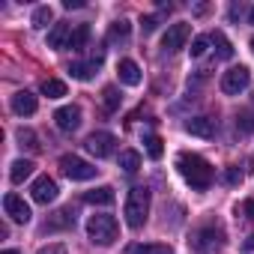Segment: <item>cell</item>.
<instances>
[{
	"label": "cell",
	"mask_w": 254,
	"mask_h": 254,
	"mask_svg": "<svg viewBox=\"0 0 254 254\" xmlns=\"http://www.w3.org/2000/svg\"><path fill=\"white\" fill-rule=\"evenodd\" d=\"M177 168H180L183 180H186L194 191H206V189L212 186V180H215L212 165H209L206 159L194 156V153H180V156H177Z\"/></svg>",
	"instance_id": "6da1fadb"
},
{
	"label": "cell",
	"mask_w": 254,
	"mask_h": 254,
	"mask_svg": "<svg viewBox=\"0 0 254 254\" xmlns=\"http://www.w3.org/2000/svg\"><path fill=\"white\" fill-rule=\"evenodd\" d=\"M150 189L147 186H135L129 191V197H126V206H123V215H126V224H129L132 230H141L150 218Z\"/></svg>",
	"instance_id": "7a4b0ae2"
},
{
	"label": "cell",
	"mask_w": 254,
	"mask_h": 254,
	"mask_svg": "<svg viewBox=\"0 0 254 254\" xmlns=\"http://www.w3.org/2000/svg\"><path fill=\"white\" fill-rule=\"evenodd\" d=\"M117 233H120V224H117L114 215H105L102 212V215H90L87 218V236H90L93 245L108 248V245L117 242Z\"/></svg>",
	"instance_id": "3957f363"
},
{
	"label": "cell",
	"mask_w": 254,
	"mask_h": 254,
	"mask_svg": "<svg viewBox=\"0 0 254 254\" xmlns=\"http://www.w3.org/2000/svg\"><path fill=\"white\" fill-rule=\"evenodd\" d=\"M224 245V230L215 227V224H206V227H197L191 233V251L197 254H212L215 248Z\"/></svg>",
	"instance_id": "277c9868"
},
{
	"label": "cell",
	"mask_w": 254,
	"mask_h": 254,
	"mask_svg": "<svg viewBox=\"0 0 254 254\" xmlns=\"http://www.w3.org/2000/svg\"><path fill=\"white\" fill-rule=\"evenodd\" d=\"M60 168H63V174H66L69 180H75V183L93 180V177L99 174V168H96V165H90V162H84L81 156H72V153L60 156Z\"/></svg>",
	"instance_id": "5b68a950"
},
{
	"label": "cell",
	"mask_w": 254,
	"mask_h": 254,
	"mask_svg": "<svg viewBox=\"0 0 254 254\" xmlns=\"http://www.w3.org/2000/svg\"><path fill=\"white\" fill-rule=\"evenodd\" d=\"M248 84H251V69L248 66H230L221 75V93L224 96H239Z\"/></svg>",
	"instance_id": "8992f818"
},
{
	"label": "cell",
	"mask_w": 254,
	"mask_h": 254,
	"mask_svg": "<svg viewBox=\"0 0 254 254\" xmlns=\"http://www.w3.org/2000/svg\"><path fill=\"white\" fill-rule=\"evenodd\" d=\"M189 36H191V27H189V24H171L168 33L162 36V48H165L168 54H177L180 48H186Z\"/></svg>",
	"instance_id": "52a82bcc"
},
{
	"label": "cell",
	"mask_w": 254,
	"mask_h": 254,
	"mask_svg": "<svg viewBox=\"0 0 254 254\" xmlns=\"http://www.w3.org/2000/svg\"><path fill=\"white\" fill-rule=\"evenodd\" d=\"M87 150H90L96 159H108V156H114V150H117V138H114L111 132H93V135L87 138Z\"/></svg>",
	"instance_id": "ba28073f"
},
{
	"label": "cell",
	"mask_w": 254,
	"mask_h": 254,
	"mask_svg": "<svg viewBox=\"0 0 254 254\" xmlns=\"http://www.w3.org/2000/svg\"><path fill=\"white\" fill-rule=\"evenodd\" d=\"M3 209H6V215L12 218V221H18V224H27L33 215H30V203H24V197L21 194H15V191H9L6 197H3Z\"/></svg>",
	"instance_id": "9c48e42d"
},
{
	"label": "cell",
	"mask_w": 254,
	"mask_h": 254,
	"mask_svg": "<svg viewBox=\"0 0 254 254\" xmlns=\"http://www.w3.org/2000/svg\"><path fill=\"white\" fill-rule=\"evenodd\" d=\"M54 123H57V129H60V132L72 135L78 126H81V108H75V105L57 108V111H54Z\"/></svg>",
	"instance_id": "30bf717a"
},
{
	"label": "cell",
	"mask_w": 254,
	"mask_h": 254,
	"mask_svg": "<svg viewBox=\"0 0 254 254\" xmlns=\"http://www.w3.org/2000/svg\"><path fill=\"white\" fill-rule=\"evenodd\" d=\"M30 194H33V200L36 203H42V206H48L54 197H57V183L45 174V177H36V183H33V189H30Z\"/></svg>",
	"instance_id": "8fae6325"
},
{
	"label": "cell",
	"mask_w": 254,
	"mask_h": 254,
	"mask_svg": "<svg viewBox=\"0 0 254 254\" xmlns=\"http://www.w3.org/2000/svg\"><path fill=\"white\" fill-rule=\"evenodd\" d=\"M186 132L189 135H194V138H215V120H209V117H189L186 120Z\"/></svg>",
	"instance_id": "7c38bea8"
},
{
	"label": "cell",
	"mask_w": 254,
	"mask_h": 254,
	"mask_svg": "<svg viewBox=\"0 0 254 254\" xmlns=\"http://www.w3.org/2000/svg\"><path fill=\"white\" fill-rule=\"evenodd\" d=\"M117 75H120V81H123L126 87H138L141 78H144V75H141V66H138L135 60H129V57L117 63Z\"/></svg>",
	"instance_id": "4fadbf2b"
},
{
	"label": "cell",
	"mask_w": 254,
	"mask_h": 254,
	"mask_svg": "<svg viewBox=\"0 0 254 254\" xmlns=\"http://www.w3.org/2000/svg\"><path fill=\"white\" fill-rule=\"evenodd\" d=\"M36 108H39V102H36V96H33V93L21 90V93H15V96H12V111H15L18 117H30V114H36Z\"/></svg>",
	"instance_id": "5bb4252c"
},
{
	"label": "cell",
	"mask_w": 254,
	"mask_h": 254,
	"mask_svg": "<svg viewBox=\"0 0 254 254\" xmlns=\"http://www.w3.org/2000/svg\"><path fill=\"white\" fill-rule=\"evenodd\" d=\"M72 224H75V209H72V206H63V209H57V212L45 221V233L63 230V227H72Z\"/></svg>",
	"instance_id": "9a60e30c"
},
{
	"label": "cell",
	"mask_w": 254,
	"mask_h": 254,
	"mask_svg": "<svg viewBox=\"0 0 254 254\" xmlns=\"http://www.w3.org/2000/svg\"><path fill=\"white\" fill-rule=\"evenodd\" d=\"M84 200L93 203V206H111V203L117 200V194H114L111 186H99V189H90V191L84 194Z\"/></svg>",
	"instance_id": "2e32d148"
},
{
	"label": "cell",
	"mask_w": 254,
	"mask_h": 254,
	"mask_svg": "<svg viewBox=\"0 0 254 254\" xmlns=\"http://www.w3.org/2000/svg\"><path fill=\"white\" fill-rule=\"evenodd\" d=\"M69 36H72V27L69 24H54V30L48 33V48H54V51L69 48Z\"/></svg>",
	"instance_id": "e0dca14e"
},
{
	"label": "cell",
	"mask_w": 254,
	"mask_h": 254,
	"mask_svg": "<svg viewBox=\"0 0 254 254\" xmlns=\"http://www.w3.org/2000/svg\"><path fill=\"white\" fill-rule=\"evenodd\" d=\"M209 42L215 45V54L221 57V60H230L233 57V45H230V39L221 33V30H215V33H209Z\"/></svg>",
	"instance_id": "ac0fdd59"
},
{
	"label": "cell",
	"mask_w": 254,
	"mask_h": 254,
	"mask_svg": "<svg viewBox=\"0 0 254 254\" xmlns=\"http://www.w3.org/2000/svg\"><path fill=\"white\" fill-rule=\"evenodd\" d=\"M30 174H33V162H30V159H15V162H12V171H9V180L18 186V183H24Z\"/></svg>",
	"instance_id": "d6986e66"
},
{
	"label": "cell",
	"mask_w": 254,
	"mask_h": 254,
	"mask_svg": "<svg viewBox=\"0 0 254 254\" xmlns=\"http://www.w3.org/2000/svg\"><path fill=\"white\" fill-rule=\"evenodd\" d=\"M90 39V24H75L72 27V36H69V48L72 51H81Z\"/></svg>",
	"instance_id": "ffe728a7"
},
{
	"label": "cell",
	"mask_w": 254,
	"mask_h": 254,
	"mask_svg": "<svg viewBox=\"0 0 254 254\" xmlns=\"http://www.w3.org/2000/svg\"><path fill=\"white\" fill-rule=\"evenodd\" d=\"M42 96H48V99H63V96H66V81H60V78H45V81H42Z\"/></svg>",
	"instance_id": "44dd1931"
},
{
	"label": "cell",
	"mask_w": 254,
	"mask_h": 254,
	"mask_svg": "<svg viewBox=\"0 0 254 254\" xmlns=\"http://www.w3.org/2000/svg\"><path fill=\"white\" fill-rule=\"evenodd\" d=\"M120 168H123L126 174H135V171L141 168V153H138V150H123V153H120Z\"/></svg>",
	"instance_id": "7402d4cb"
},
{
	"label": "cell",
	"mask_w": 254,
	"mask_h": 254,
	"mask_svg": "<svg viewBox=\"0 0 254 254\" xmlns=\"http://www.w3.org/2000/svg\"><path fill=\"white\" fill-rule=\"evenodd\" d=\"M96 66H99V63H93V60H90V63H72L69 72H72V78H78V81H90V78L96 75Z\"/></svg>",
	"instance_id": "603a6c76"
},
{
	"label": "cell",
	"mask_w": 254,
	"mask_h": 254,
	"mask_svg": "<svg viewBox=\"0 0 254 254\" xmlns=\"http://www.w3.org/2000/svg\"><path fill=\"white\" fill-rule=\"evenodd\" d=\"M129 254H174V248L162 242H150V245H132Z\"/></svg>",
	"instance_id": "cb8c5ba5"
},
{
	"label": "cell",
	"mask_w": 254,
	"mask_h": 254,
	"mask_svg": "<svg viewBox=\"0 0 254 254\" xmlns=\"http://www.w3.org/2000/svg\"><path fill=\"white\" fill-rule=\"evenodd\" d=\"M120 102H123V96H120V90L117 87H105L102 90V105H105V111L111 114V111H117L120 108Z\"/></svg>",
	"instance_id": "d4e9b609"
},
{
	"label": "cell",
	"mask_w": 254,
	"mask_h": 254,
	"mask_svg": "<svg viewBox=\"0 0 254 254\" xmlns=\"http://www.w3.org/2000/svg\"><path fill=\"white\" fill-rule=\"evenodd\" d=\"M144 147H147V156L156 159V162H159L162 153H165V141H162L159 135H147V138H144Z\"/></svg>",
	"instance_id": "484cf974"
},
{
	"label": "cell",
	"mask_w": 254,
	"mask_h": 254,
	"mask_svg": "<svg viewBox=\"0 0 254 254\" xmlns=\"http://www.w3.org/2000/svg\"><path fill=\"white\" fill-rule=\"evenodd\" d=\"M51 21H54V9H51V6H39V9L33 12V18H30L33 27H48Z\"/></svg>",
	"instance_id": "4316f807"
},
{
	"label": "cell",
	"mask_w": 254,
	"mask_h": 254,
	"mask_svg": "<svg viewBox=\"0 0 254 254\" xmlns=\"http://www.w3.org/2000/svg\"><path fill=\"white\" fill-rule=\"evenodd\" d=\"M236 129L245 132V135L254 132V111H239V114H236Z\"/></svg>",
	"instance_id": "83f0119b"
},
{
	"label": "cell",
	"mask_w": 254,
	"mask_h": 254,
	"mask_svg": "<svg viewBox=\"0 0 254 254\" xmlns=\"http://www.w3.org/2000/svg\"><path fill=\"white\" fill-rule=\"evenodd\" d=\"M18 141H21V147H27L30 153H36V150H39V138H36V132H33V129H18Z\"/></svg>",
	"instance_id": "f1b7e54d"
},
{
	"label": "cell",
	"mask_w": 254,
	"mask_h": 254,
	"mask_svg": "<svg viewBox=\"0 0 254 254\" xmlns=\"http://www.w3.org/2000/svg\"><path fill=\"white\" fill-rule=\"evenodd\" d=\"M206 45H209V36H194V42H191V57H203L206 54Z\"/></svg>",
	"instance_id": "f546056e"
},
{
	"label": "cell",
	"mask_w": 254,
	"mask_h": 254,
	"mask_svg": "<svg viewBox=\"0 0 254 254\" xmlns=\"http://www.w3.org/2000/svg\"><path fill=\"white\" fill-rule=\"evenodd\" d=\"M129 21H117L114 27H111V39H126V36H129Z\"/></svg>",
	"instance_id": "4dcf8cb0"
},
{
	"label": "cell",
	"mask_w": 254,
	"mask_h": 254,
	"mask_svg": "<svg viewBox=\"0 0 254 254\" xmlns=\"http://www.w3.org/2000/svg\"><path fill=\"white\" fill-rule=\"evenodd\" d=\"M224 183H227V186H239V183H242V171H239V168H227V171H224Z\"/></svg>",
	"instance_id": "1f68e13d"
},
{
	"label": "cell",
	"mask_w": 254,
	"mask_h": 254,
	"mask_svg": "<svg viewBox=\"0 0 254 254\" xmlns=\"http://www.w3.org/2000/svg\"><path fill=\"white\" fill-rule=\"evenodd\" d=\"M36 254H69V251H66V245H60V242H51V245H42Z\"/></svg>",
	"instance_id": "d6a6232c"
},
{
	"label": "cell",
	"mask_w": 254,
	"mask_h": 254,
	"mask_svg": "<svg viewBox=\"0 0 254 254\" xmlns=\"http://www.w3.org/2000/svg\"><path fill=\"white\" fill-rule=\"evenodd\" d=\"M141 27H144V33H153V30L159 27V18H156V15H144V18H141Z\"/></svg>",
	"instance_id": "836d02e7"
},
{
	"label": "cell",
	"mask_w": 254,
	"mask_h": 254,
	"mask_svg": "<svg viewBox=\"0 0 254 254\" xmlns=\"http://www.w3.org/2000/svg\"><path fill=\"white\" fill-rule=\"evenodd\" d=\"M242 215L254 221V200H242Z\"/></svg>",
	"instance_id": "e575fe53"
},
{
	"label": "cell",
	"mask_w": 254,
	"mask_h": 254,
	"mask_svg": "<svg viewBox=\"0 0 254 254\" xmlns=\"http://www.w3.org/2000/svg\"><path fill=\"white\" fill-rule=\"evenodd\" d=\"M63 6H66V9H81L84 3H81V0H66V3H63Z\"/></svg>",
	"instance_id": "d590c367"
},
{
	"label": "cell",
	"mask_w": 254,
	"mask_h": 254,
	"mask_svg": "<svg viewBox=\"0 0 254 254\" xmlns=\"http://www.w3.org/2000/svg\"><path fill=\"white\" fill-rule=\"evenodd\" d=\"M242 248H245V251H254V233H251V236L245 239V245H242Z\"/></svg>",
	"instance_id": "8d00e7d4"
},
{
	"label": "cell",
	"mask_w": 254,
	"mask_h": 254,
	"mask_svg": "<svg viewBox=\"0 0 254 254\" xmlns=\"http://www.w3.org/2000/svg\"><path fill=\"white\" fill-rule=\"evenodd\" d=\"M0 254H21V251H15V248H6V251H0Z\"/></svg>",
	"instance_id": "74e56055"
},
{
	"label": "cell",
	"mask_w": 254,
	"mask_h": 254,
	"mask_svg": "<svg viewBox=\"0 0 254 254\" xmlns=\"http://www.w3.org/2000/svg\"><path fill=\"white\" fill-rule=\"evenodd\" d=\"M248 21H251V24H254V6H251V12H248Z\"/></svg>",
	"instance_id": "f35d334b"
},
{
	"label": "cell",
	"mask_w": 254,
	"mask_h": 254,
	"mask_svg": "<svg viewBox=\"0 0 254 254\" xmlns=\"http://www.w3.org/2000/svg\"><path fill=\"white\" fill-rule=\"evenodd\" d=\"M251 51H254V36H251Z\"/></svg>",
	"instance_id": "ab89813d"
}]
</instances>
